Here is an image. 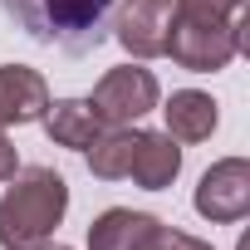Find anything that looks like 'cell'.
Masks as SVG:
<instances>
[{
  "label": "cell",
  "instance_id": "cell-10",
  "mask_svg": "<svg viewBox=\"0 0 250 250\" xmlns=\"http://www.w3.org/2000/svg\"><path fill=\"white\" fill-rule=\"evenodd\" d=\"M40 123L49 128V138H54L59 147H74V152H83V147L103 133V123L93 118L88 98H64V103H49Z\"/></svg>",
  "mask_w": 250,
  "mask_h": 250
},
{
  "label": "cell",
  "instance_id": "cell-13",
  "mask_svg": "<svg viewBox=\"0 0 250 250\" xmlns=\"http://www.w3.org/2000/svg\"><path fill=\"white\" fill-rule=\"evenodd\" d=\"M172 15H187V20H240L245 0H172Z\"/></svg>",
  "mask_w": 250,
  "mask_h": 250
},
{
  "label": "cell",
  "instance_id": "cell-1",
  "mask_svg": "<svg viewBox=\"0 0 250 250\" xmlns=\"http://www.w3.org/2000/svg\"><path fill=\"white\" fill-rule=\"evenodd\" d=\"M69 211V182L54 167H25L0 196V250H44Z\"/></svg>",
  "mask_w": 250,
  "mask_h": 250
},
{
  "label": "cell",
  "instance_id": "cell-11",
  "mask_svg": "<svg viewBox=\"0 0 250 250\" xmlns=\"http://www.w3.org/2000/svg\"><path fill=\"white\" fill-rule=\"evenodd\" d=\"M138 138H143V128H108V133H98L83 152H88V172L93 177H103V182H123L128 177V167H133V152H138Z\"/></svg>",
  "mask_w": 250,
  "mask_h": 250
},
{
  "label": "cell",
  "instance_id": "cell-12",
  "mask_svg": "<svg viewBox=\"0 0 250 250\" xmlns=\"http://www.w3.org/2000/svg\"><path fill=\"white\" fill-rule=\"evenodd\" d=\"M152 221H157V216H147V211L113 206V211H103V216L88 226V250H133V245L147 235Z\"/></svg>",
  "mask_w": 250,
  "mask_h": 250
},
{
  "label": "cell",
  "instance_id": "cell-3",
  "mask_svg": "<svg viewBox=\"0 0 250 250\" xmlns=\"http://www.w3.org/2000/svg\"><path fill=\"white\" fill-rule=\"evenodd\" d=\"M245 44V15L240 20H187L172 15L167 20V54L172 64L191 69V74H216L226 69Z\"/></svg>",
  "mask_w": 250,
  "mask_h": 250
},
{
  "label": "cell",
  "instance_id": "cell-8",
  "mask_svg": "<svg viewBox=\"0 0 250 250\" xmlns=\"http://www.w3.org/2000/svg\"><path fill=\"white\" fill-rule=\"evenodd\" d=\"M167 138L172 143H206L216 133V98L201 88H182L167 98Z\"/></svg>",
  "mask_w": 250,
  "mask_h": 250
},
{
  "label": "cell",
  "instance_id": "cell-15",
  "mask_svg": "<svg viewBox=\"0 0 250 250\" xmlns=\"http://www.w3.org/2000/svg\"><path fill=\"white\" fill-rule=\"evenodd\" d=\"M15 177V147H10V138L0 133V182H10Z\"/></svg>",
  "mask_w": 250,
  "mask_h": 250
},
{
  "label": "cell",
  "instance_id": "cell-5",
  "mask_svg": "<svg viewBox=\"0 0 250 250\" xmlns=\"http://www.w3.org/2000/svg\"><path fill=\"white\" fill-rule=\"evenodd\" d=\"M196 211L216 226H230L250 211V162L245 157H221L201 182H196Z\"/></svg>",
  "mask_w": 250,
  "mask_h": 250
},
{
  "label": "cell",
  "instance_id": "cell-4",
  "mask_svg": "<svg viewBox=\"0 0 250 250\" xmlns=\"http://www.w3.org/2000/svg\"><path fill=\"white\" fill-rule=\"evenodd\" d=\"M162 98L152 69H138V64H123V69H108L93 93H88V108L93 118L103 123V128H128V123H138L143 113H152Z\"/></svg>",
  "mask_w": 250,
  "mask_h": 250
},
{
  "label": "cell",
  "instance_id": "cell-16",
  "mask_svg": "<svg viewBox=\"0 0 250 250\" xmlns=\"http://www.w3.org/2000/svg\"><path fill=\"white\" fill-rule=\"evenodd\" d=\"M44 250H49V245H44ZM54 250H69V245H54Z\"/></svg>",
  "mask_w": 250,
  "mask_h": 250
},
{
  "label": "cell",
  "instance_id": "cell-9",
  "mask_svg": "<svg viewBox=\"0 0 250 250\" xmlns=\"http://www.w3.org/2000/svg\"><path fill=\"white\" fill-rule=\"evenodd\" d=\"M177 172H182V147H177L167 133H143L128 177H133L143 191H162V187L177 182Z\"/></svg>",
  "mask_w": 250,
  "mask_h": 250
},
{
  "label": "cell",
  "instance_id": "cell-7",
  "mask_svg": "<svg viewBox=\"0 0 250 250\" xmlns=\"http://www.w3.org/2000/svg\"><path fill=\"white\" fill-rule=\"evenodd\" d=\"M49 108V83L40 69L25 64H5L0 69V128H20V123H40Z\"/></svg>",
  "mask_w": 250,
  "mask_h": 250
},
{
  "label": "cell",
  "instance_id": "cell-14",
  "mask_svg": "<svg viewBox=\"0 0 250 250\" xmlns=\"http://www.w3.org/2000/svg\"><path fill=\"white\" fill-rule=\"evenodd\" d=\"M133 250H211V245H206V240H196V235H187V230H172V226L152 221V226H147V235H143Z\"/></svg>",
  "mask_w": 250,
  "mask_h": 250
},
{
  "label": "cell",
  "instance_id": "cell-2",
  "mask_svg": "<svg viewBox=\"0 0 250 250\" xmlns=\"http://www.w3.org/2000/svg\"><path fill=\"white\" fill-rule=\"evenodd\" d=\"M40 44H59L69 54H88L103 44L113 0H0Z\"/></svg>",
  "mask_w": 250,
  "mask_h": 250
},
{
  "label": "cell",
  "instance_id": "cell-6",
  "mask_svg": "<svg viewBox=\"0 0 250 250\" xmlns=\"http://www.w3.org/2000/svg\"><path fill=\"white\" fill-rule=\"evenodd\" d=\"M167 20H172V0H123L113 35L138 59H162L167 54Z\"/></svg>",
  "mask_w": 250,
  "mask_h": 250
}]
</instances>
